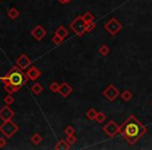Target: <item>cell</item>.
I'll return each mask as SVG.
<instances>
[{"instance_id":"24","label":"cell","mask_w":152,"mask_h":150,"mask_svg":"<svg viewBox=\"0 0 152 150\" xmlns=\"http://www.w3.org/2000/svg\"><path fill=\"white\" fill-rule=\"evenodd\" d=\"M105 119H106L105 115H104L102 112H99V113H97V116H96L95 120L97 121L98 123H102V122H104V121H105Z\"/></svg>"},{"instance_id":"17","label":"cell","mask_w":152,"mask_h":150,"mask_svg":"<svg viewBox=\"0 0 152 150\" xmlns=\"http://www.w3.org/2000/svg\"><path fill=\"white\" fill-rule=\"evenodd\" d=\"M4 90L7 94H11L12 95V94H14L17 91H19L20 88L15 87V86H13V85H10V83H4Z\"/></svg>"},{"instance_id":"1","label":"cell","mask_w":152,"mask_h":150,"mask_svg":"<svg viewBox=\"0 0 152 150\" xmlns=\"http://www.w3.org/2000/svg\"><path fill=\"white\" fill-rule=\"evenodd\" d=\"M146 131V126H144L132 115L129 116L128 119L120 126V133L130 145H134Z\"/></svg>"},{"instance_id":"25","label":"cell","mask_w":152,"mask_h":150,"mask_svg":"<svg viewBox=\"0 0 152 150\" xmlns=\"http://www.w3.org/2000/svg\"><path fill=\"white\" fill-rule=\"evenodd\" d=\"M49 89H50V91L53 92V93H58L59 83H57L56 81H53V83L50 85V87H49Z\"/></svg>"},{"instance_id":"11","label":"cell","mask_w":152,"mask_h":150,"mask_svg":"<svg viewBox=\"0 0 152 150\" xmlns=\"http://www.w3.org/2000/svg\"><path fill=\"white\" fill-rule=\"evenodd\" d=\"M41 74H42L41 71L37 67H34V66L29 67V69L26 71V75H27L28 79H30V80H32V81H36L37 79L41 76Z\"/></svg>"},{"instance_id":"22","label":"cell","mask_w":152,"mask_h":150,"mask_svg":"<svg viewBox=\"0 0 152 150\" xmlns=\"http://www.w3.org/2000/svg\"><path fill=\"white\" fill-rule=\"evenodd\" d=\"M64 39H61L59 36H57V34H54V36L52 37V39H51V42L53 43L54 45H61V43H63Z\"/></svg>"},{"instance_id":"5","label":"cell","mask_w":152,"mask_h":150,"mask_svg":"<svg viewBox=\"0 0 152 150\" xmlns=\"http://www.w3.org/2000/svg\"><path fill=\"white\" fill-rule=\"evenodd\" d=\"M105 30L110 36H116L121 29H122V24L116 19V18H110L105 24H104Z\"/></svg>"},{"instance_id":"18","label":"cell","mask_w":152,"mask_h":150,"mask_svg":"<svg viewBox=\"0 0 152 150\" xmlns=\"http://www.w3.org/2000/svg\"><path fill=\"white\" fill-rule=\"evenodd\" d=\"M97 113L96 112L95 108H89V110H87V113H86V116H87V118L89 119V120L93 121L96 119V116H97Z\"/></svg>"},{"instance_id":"2","label":"cell","mask_w":152,"mask_h":150,"mask_svg":"<svg viewBox=\"0 0 152 150\" xmlns=\"http://www.w3.org/2000/svg\"><path fill=\"white\" fill-rule=\"evenodd\" d=\"M0 80L2 81L3 85L4 83H10L15 87L21 88L24 86L28 80V77L26 73H24L23 70H21L17 65L13 66L12 69L9 71V73L4 76H0Z\"/></svg>"},{"instance_id":"6","label":"cell","mask_w":152,"mask_h":150,"mask_svg":"<svg viewBox=\"0 0 152 150\" xmlns=\"http://www.w3.org/2000/svg\"><path fill=\"white\" fill-rule=\"evenodd\" d=\"M103 131L110 138H114L120 132V126L115 121L110 120L105 126H103Z\"/></svg>"},{"instance_id":"27","label":"cell","mask_w":152,"mask_h":150,"mask_svg":"<svg viewBox=\"0 0 152 150\" xmlns=\"http://www.w3.org/2000/svg\"><path fill=\"white\" fill-rule=\"evenodd\" d=\"M67 142L70 144V145H74V144L77 143V139L74 135H67Z\"/></svg>"},{"instance_id":"19","label":"cell","mask_w":152,"mask_h":150,"mask_svg":"<svg viewBox=\"0 0 152 150\" xmlns=\"http://www.w3.org/2000/svg\"><path fill=\"white\" fill-rule=\"evenodd\" d=\"M121 98H122L125 102L130 101L131 98H132V93H131L130 91H128V90H126V91H124L122 94H121Z\"/></svg>"},{"instance_id":"28","label":"cell","mask_w":152,"mask_h":150,"mask_svg":"<svg viewBox=\"0 0 152 150\" xmlns=\"http://www.w3.org/2000/svg\"><path fill=\"white\" fill-rule=\"evenodd\" d=\"M65 133L67 135H74L75 133V129L73 128V127L71 126V125H69V126L66 127L65 129Z\"/></svg>"},{"instance_id":"4","label":"cell","mask_w":152,"mask_h":150,"mask_svg":"<svg viewBox=\"0 0 152 150\" xmlns=\"http://www.w3.org/2000/svg\"><path fill=\"white\" fill-rule=\"evenodd\" d=\"M19 130V126L13 122L12 120L3 121V123L0 125V131L7 139L13 138Z\"/></svg>"},{"instance_id":"14","label":"cell","mask_w":152,"mask_h":150,"mask_svg":"<svg viewBox=\"0 0 152 150\" xmlns=\"http://www.w3.org/2000/svg\"><path fill=\"white\" fill-rule=\"evenodd\" d=\"M55 34H57V36H59L61 39H66L68 37V34H69V32H68V30L66 29L65 26H59L58 28H57L56 30H55Z\"/></svg>"},{"instance_id":"9","label":"cell","mask_w":152,"mask_h":150,"mask_svg":"<svg viewBox=\"0 0 152 150\" xmlns=\"http://www.w3.org/2000/svg\"><path fill=\"white\" fill-rule=\"evenodd\" d=\"M16 65H17L20 69L24 71V70L28 69V68L30 67V65H31V61H30V59L27 56V55L23 53V54H21L17 59V61H16Z\"/></svg>"},{"instance_id":"8","label":"cell","mask_w":152,"mask_h":150,"mask_svg":"<svg viewBox=\"0 0 152 150\" xmlns=\"http://www.w3.org/2000/svg\"><path fill=\"white\" fill-rule=\"evenodd\" d=\"M15 116V112L10 108V105L5 104L4 106L0 108V119L2 121H9L12 120V118Z\"/></svg>"},{"instance_id":"29","label":"cell","mask_w":152,"mask_h":150,"mask_svg":"<svg viewBox=\"0 0 152 150\" xmlns=\"http://www.w3.org/2000/svg\"><path fill=\"white\" fill-rule=\"evenodd\" d=\"M95 23H89V24H87V32H91L92 30L94 29V28H95Z\"/></svg>"},{"instance_id":"16","label":"cell","mask_w":152,"mask_h":150,"mask_svg":"<svg viewBox=\"0 0 152 150\" xmlns=\"http://www.w3.org/2000/svg\"><path fill=\"white\" fill-rule=\"evenodd\" d=\"M43 90H44L43 86L41 85V83H34V85L32 86L31 88H30V91H31L32 93L34 94V95H40V94L43 92Z\"/></svg>"},{"instance_id":"7","label":"cell","mask_w":152,"mask_h":150,"mask_svg":"<svg viewBox=\"0 0 152 150\" xmlns=\"http://www.w3.org/2000/svg\"><path fill=\"white\" fill-rule=\"evenodd\" d=\"M119 95H120V92H119V90L114 85H110L103 91V96L108 101H112V102L115 101L119 97Z\"/></svg>"},{"instance_id":"15","label":"cell","mask_w":152,"mask_h":150,"mask_svg":"<svg viewBox=\"0 0 152 150\" xmlns=\"http://www.w3.org/2000/svg\"><path fill=\"white\" fill-rule=\"evenodd\" d=\"M7 16H9L10 19L15 20L20 16V12L18 11L16 7H11V9L9 10V12H7Z\"/></svg>"},{"instance_id":"31","label":"cell","mask_w":152,"mask_h":150,"mask_svg":"<svg viewBox=\"0 0 152 150\" xmlns=\"http://www.w3.org/2000/svg\"><path fill=\"white\" fill-rule=\"evenodd\" d=\"M59 3H61V4H67V3H70L71 2V0H57Z\"/></svg>"},{"instance_id":"12","label":"cell","mask_w":152,"mask_h":150,"mask_svg":"<svg viewBox=\"0 0 152 150\" xmlns=\"http://www.w3.org/2000/svg\"><path fill=\"white\" fill-rule=\"evenodd\" d=\"M72 91H73V89H72V87L68 83H63L59 85L58 93L61 94L63 97H65V98L68 97V96L72 93Z\"/></svg>"},{"instance_id":"26","label":"cell","mask_w":152,"mask_h":150,"mask_svg":"<svg viewBox=\"0 0 152 150\" xmlns=\"http://www.w3.org/2000/svg\"><path fill=\"white\" fill-rule=\"evenodd\" d=\"M3 100H4V103L7 104V105H12V104L14 103V101H15V99H14V97L11 95V94H9L7 96H5Z\"/></svg>"},{"instance_id":"21","label":"cell","mask_w":152,"mask_h":150,"mask_svg":"<svg viewBox=\"0 0 152 150\" xmlns=\"http://www.w3.org/2000/svg\"><path fill=\"white\" fill-rule=\"evenodd\" d=\"M30 141H31V143H34V145H39V144L42 142V137H41L40 133H34V135H32V137L30 138Z\"/></svg>"},{"instance_id":"13","label":"cell","mask_w":152,"mask_h":150,"mask_svg":"<svg viewBox=\"0 0 152 150\" xmlns=\"http://www.w3.org/2000/svg\"><path fill=\"white\" fill-rule=\"evenodd\" d=\"M71 145L67 142V140H59L54 146V149L56 150H69Z\"/></svg>"},{"instance_id":"23","label":"cell","mask_w":152,"mask_h":150,"mask_svg":"<svg viewBox=\"0 0 152 150\" xmlns=\"http://www.w3.org/2000/svg\"><path fill=\"white\" fill-rule=\"evenodd\" d=\"M99 53L101 55H103V56H105V55H107L110 53V48L106 45H102L99 48Z\"/></svg>"},{"instance_id":"20","label":"cell","mask_w":152,"mask_h":150,"mask_svg":"<svg viewBox=\"0 0 152 150\" xmlns=\"http://www.w3.org/2000/svg\"><path fill=\"white\" fill-rule=\"evenodd\" d=\"M83 20L86 21V23L89 24V23H93L94 21V15L91 13V12H87L85 15L83 16Z\"/></svg>"},{"instance_id":"10","label":"cell","mask_w":152,"mask_h":150,"mask_svg":"<svg viewBox=\"0 0 152 150\" xmlns=\"http://www.w3.org/2000/svg\"><path fill=\"white\" fill-rule=\"evenodd\" d=\"M30 34H31V36L34 37L37 41H41V40H43L45 37H46L47 32H46V30H45V28L43 27V26L37 25L36 27H34V29L30 31Z\"/></svg>"},{"instance_id":"30","label":"cell","mask_w":152,"mask_h":150,"mask_svg":"<svg viewBox=\"0 0 152 150\" xmlns=\"http://www.w3.org/2000/svg\"><path fill=\"white\" fill-rule=\"evenodd\" d=\"M7 141L5 138H0V148H3L5 145H7Z\"/></svg>"},{"instance_id":"32","label":"cell","mask_w":152,"mask_h":150,"mask_svg":"<svg viewBox=\"0 0 152 150\" xmlns=\"http://www.w3.org/2000/svg\"><path fill=\"white\" fill-rule=\"evenodd\" d=\"M0 1H1V0H0Z\"/></svg>"},{"instance_id":"3","label":"cell","mask_w":152,"mask_h":150,"mask_svg":"<svg viewBox=\"0 0 152 150\" xmlns=\"http://www.w3.org/2000/svg\"><path fill=\"white\" fill-rule=\"evenodd\" d=\"M70 29L77 37H81L87 32V23L83 20V16H77L73 22L70 24Z\"/></svg>"}]
</instances>
